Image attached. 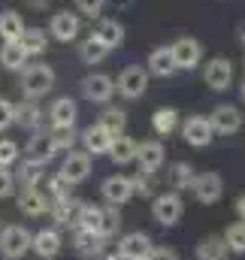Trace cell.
Listing matches in <instances>:
<instances>
[{
    "mask_svg": "<svg viewBox=\"0 0 245 260\" xmlns=\"http://www.w3.org/2000/svg\"><path fill=\"white\" fill-rule=\"evenodd\" d=\"M145 260H179V251L176 248H170V245H155L151 251H148V257Z\"/></svg>",
    "mask_w": 245,
    "mask_h": 260,
    "instance_id": "obj_46",
    "label": "cell"
},
{
    "mask_svg": "<svg viewBox=\"0 0 245 260\" xmlns=\"http://www.w3.org/2000/svg\"><path fill=\"white\" fill-rule=\"evenodd\" d=\"M97 124L106 130L112 139H118L124 133V127H127V112H124V109H115V106H106V109L97 115Z\"/></svg>",
    "mask_w": 245,
    "mask_h": 260,
    "instance_id": "obj_34",
    "label": "cell"
},
{
    "mask_svg": "<svg viewBox=\"0 0 245 260\" xmlns=\"http://www.w3.org/2000/svg\"><path fill=\"white\" fill-rule=\"evenodd\" d=\"M100 197L106 200V206H115V209H121L127 206L130 200H133V185H130V176H109V179H103V185H100Z\"/></svg>",
    "mask_w": 245,
    "mask_h": 260,
    "instance_id": "obj_13",
    "label": "cell"
},
{
    "mask_svg": "<svg viewBox=\"0 0 245 260\" xmlns=\"http://www.w3.org/2000/svg\"><path fill=\"white\" fill-rule=\"evenodd\" d=\"M55 176L64 179L70 188L88 182V176H91V157H88L85 151H67V154L61 157V167H58Z\"/></svg>",
    "mask_w": 245,
    "mask_h": 260,
    "instance_id": "obj_6",
    "label": "cell"
},
{
    "mask_svg": "<svg viewBox=\"0 0 245 260\" xmlns=\"http://www.w3.org/2000/svg\"><path fill=\"white\" fill-rule=\"evenodd\" d=\"M185 215V203L182 194L176 191H164V194L151 197V218L161 224V227H176Z\"/></svg>",
    "mask_w": 245,
    "mask_h": 260,
    "instance_id": "obj_3",
    "label": "cell"
},
{
    "mask_svg": "<svg viewBox=\"0 0 245 260\" xmlns=\"http://www.w3.org/2000/svg\"><path fill=\"white\" fill-rule=\"evenodd\" d=\"M242 100H245V82H242Z\"/></svg>",
    "mask_w": 245,
    "mask_h": 260,
    "instance_id": "obj_50",
    "label": "cell"
},
{
    "mask_svg": "<svg viewBox=\"0 0 245 260\" xmlns=\"http://www.w3.org/2000/svg\"><path fill=\"white\" fill-rule=\"evenodd\" d=\"M209 124H212V133L215 136H233V133H239L242 130V112L236 109V106H227V103H221V106H215L212 112H209Z\"/></svg>",
    "mask_w": 245,
    "mask_h": 260,
    "instance_id": "obj_9",
    "label": "cell"
},
{
    "mask_svg": "<svg viewBox=\"0 0 245 260\" xmlns=\"http://www.w3.org/2000/svg\"><path fill=\"white\" fill-rule=\"evenodd\" d=\"M148 70L142 64H127L118 73V82H115V91L121 94L124 100H139L145 91H148Z\"/></svg>",
    "mask_w": 245,
    "mask_h": 260,
    "instance_id": "obj_5",
    "label": "cell"
},
{
    "mask_svg": "<svg viewBox=\"0 0 245 260\" xmlns=\"http://www.w3.org/2000/svg\"><path fill=\"white\" fill-rule=\"evenodd\" d=\"M15 194V176L9 170H0V200Z\"/></svg>",
    "mask_w": 245,
    "mask_h": 260,
    "instance_id": "obj_45",
    "label": "cell"
},
{
    "mask_svg": "<svg viewBox=\"0 0 245 260\" xmlns=\"http://www.w3.org/2000/svg\"><path fill=\"white\" fill-rule=\"evenodd\" d=\"M12 124H18V127L24 130H40L43 124V109L37 106V100H21L18 106H15V115H12Z\"/></svg>",
    "mask_w": 245,
    "mask_h": 260,
    "instance_id": "obj_26",
    "label": "cell"
},
{
    "mask_svg": "<svg viewBox=\"0 0 245 260\" xmlns=\"http://www.w3.org/2000/svg\"><path fill=\"white\" fill-rule=\"evenodd\" d=\"M100 221H103V206L79 203V215H76L73 230H85V233H97L100 236Z\"/></svg>",
    "mask_w": 245,
    "mask_h": 260,
    "instance_id": "obj_28",
    "label": "cell"
},
{
    "mask_svg": "<svg viewBox=\"0 0 245 260\" xmlns=\"http://www.w3.org/2000/svg\"><path fill=\"white\" fill-rule=\"evenodd\" d=\"M191 191L197 197V203L215 206V203H221V197H224V179H221L218 173H200V176L194 179Z\"/></svg>",
    "mask_w": 245,
    "mask_h": 260,
    "instance_id": "obj_12",
    "label": "cell"
},
{
    "mask_svg": "<svg viewBox=\"0 0 245 260\" xmlns=\"http://www.w3.org/2000/svg\"><path fill=\"white\" fill-rule=\"evenodd\" d=\"M130 185H133V197H155V173H136V176H130Z\"/></svg>",
    "mask_w": 245,
    "mask_h": 260,
    "instance_id": "obj_41",
    "label": "cell"
},
{
    "mask_svg": "<svg viewBox=\"0 0 245 260\" xmlns=\"http://www.w3.org/2000/svg\"><path fill=\"white\" fill-rule=\"evenodd\" d=\"M79 91H82V97H85L88 103L106 106V103L112 100V94H115V79H112L109 73H88V76L79 82Z\"/></svg>",
    "mask_w": 245,
    "mask_h": 260,
    "instance_id": "obj_4",
    "label": "cell"
},
{
    "mask_svg": "<svg viewBox=\"0 0 245 260\" xmlns=\"http://www.w3.org/2000/svg\"><path fill=\"white\" fill-rule=\"evenodd\" d=\"M203 82L212 91H227L233 85V61L230 58H212L203 67Z\"/></svg>",
    "mask_w": 245,
    "mask_h": 260,
    "instance_id": "obj_14",
    "label": "cell"
},
{
    "mask_svg": "<svg viewBox=\"0 0 245 260\" xmlns=\"http://www.w3.org/2000/svg\"><path fill=\"white\" fill-rule=\"evenodd\" d=\"M18 88L24 94V100H40L55 88V70L49 64H27L18 76Z\"/></svg>",
    "mask_w": 245,
    "mask_h": 260,
    "instance_id": "obj_1",
    "label": "cell"
},
{
    "mask_svg": "<svg viewBox=\"0 0 245 260\" xmlns=\"http://www.w3.org/2000/svg\"><path fill=\"white\" fill-rule=\"evenodd\" d=\"M49 194L43 191V188H21L18 197H15V206H18V212L21 215H27V218H40V215H46L49 212Z\"/></svg>",
    "mask_w": 245,
    "mask_h": 260,
    "instance_id": "obj_18",
    "label": "cell"
},
{
    "mask_svg": "<svg viewBox=\"0 0 245 260\" xmlns=\"http://www.w3.org/2000/svg\"><path fill=\"white\" fill-rule=\"evenodd\" d=\"M24 27L27 24H24V18L15 9H3L0 12V40L3 43H18V37H21Z\"/></svg>",
    "mask_w": 245,
    "mask_h": 260,
    "instance_id": "obj_33",
    "label": "cell"
},
{
    "mask_svg": "<svg viewBox=\"0 0 245 260\" xmlns=\"http://www.w3.org/2000/svg\"><path fill=\"white\" fill-rule=\"evenodd\" d=\"M91 37H94L97 43H103L109 52H112V49H121L124 46V24L118 18H97Z\"/></svg>",
    "mask_w": 245,
    "mask_h": 260,
    "instance_id": "obj_19",
    "label": "cell"
},
{
    "mask_svg": "<svg viewBox=\"0 0 245 260\" xmlns=\"http://www.w3.org/2000/svg\"><path fill=\"white\" fill-rule=\"evenodd\" d=\"M76 142H79V130L76 127H52L49 130V145H52L55 157H58V154H67V151H73Z\"/></svg>",
    "mask_w": 245,
    "mask_h": 260,
    "instance_id": "obj_35",
    "label": "cell"
},
{
    "mask_svg": "<svg viewBox=\"0 0 245 260\" xmlns=\"http://www.w3.org/2000/svg\"><path fill=\"white\" fill-rule=\"evenodd\" d=\"M173 61H176V70H194V67L203 64V43L194 40V37H179L173 46Z\"/></svg>",
    "mask_w": 245,
    "mask_h": 260,
    "instance_id": "obj_11",
    "label": "cell"
},
{
    "mask_svg": "<svg viewBox=\"0 0 245 260\" xmlns=\"http://www.w3.org/2000/svg\"><path fill=\"white\" fill-rule=\"evenodd\" d=\"M30 230L24 224H6L0 230V257L3 260H21L30 251Z\"/></svg>",
    "mask_w": 245,
    "mask_h": 260,
    "instance_id": "obj_2",
    "label": "cell"
},
{
    "mask_svg": "<svg viewBox=\"0 0 245 260\" xmlns=\"http://www.w3.org/2000/svg\"><path fill=\"white\" fill-rule=\"evenodd\" d=\"M182 139L191 145V148H209L215 133H212V124H209V115H188L182 124Z\"/></svg>",
    "mask_w": 245,
    "mask_h": 260,
    "instance_id": "obj_7",
    "label": "cell"
},
{
    "mask_svg": "<svg viewBox=\"0 0 245 260\" xmlns=\"http://www.w3.org/2000/svg\"><path fill=\"white\" fill-rule=\"evenodd\" d=\"M236 40H239V43L245 46V21L239 24V27H236Z\"/></svg>",
    "mask_w": 245,
    "mask_h": 260,
    "instance_id": "obj_49",
    "label": "cell"
},
{
    "mask_svg": "<svg viewBox=\"0 0 245 260\" xmlns=\"http://www.w3.org/2000/svg\"><path fill=\"white\" fill-rule=\"evenodd\" d=\"M164 160H167V148L161 139H142L136 145V164L142 173H158L164 167Z\"/></svg>",
    "mask_w": 245,
    "mask_h": 260,
    "instance_id": "obj_15",
    "label": "cell"
},
{
    "mask_svg": "<svg viewBox=\"0 0 245 260\" xmlns=\"http://www.w3.org/2000/svg\"><path fill=\"white\" fill-rule=\"evenodd\" d=\"M55 157V151H52V145H49V133L46 130H37L30 139H27V145H24V160H34V164H49Z\"/></svg>",
    "mask_w": 245,
    "mask_h": 260,
    "instance_id": "obj_23",
    "label": "cell"
},
{
    "mask_svg": "<svg viewBox=\"0 0 245 260\" xmlns=\"http://www.w3.org/2000/svg\"><path fill=\"white\" fill-rule=\"evenodd\" d=\"M27 64H30V58L24 55V49H21L18 43H3V46H0V67H3V70L21 73Z\"/></svg>",
    "mask_w": 245,
    "mask_h": 260,
    "instance_id": "obj_30",
    "label": "cell"
},
{
    "mask_svg": "<svg viewBox=\"0 0 245 260\" xmlns=\"http://www.w3.org/2000/svg\"><path fill=\"white\" fill-rule=\"evenodd\" d=\"M64 248V236L58 227H43L30 236V251L40 260H55Z\"/></svg>",
    "mask_w": 245,
    "mask_h": 260,
    "instance_id": "obj_10",
    "label": "cell"
},
{
    "mask_svg": "<svg viewBox=\"0 0 245 260\" xmlns=\"http://www.w3.org/2000/svg\"><path fill=\"white\" fill-rule=\"evenodd\" d=\"M194 179H197V173H194V167H191L188 160H176V164H170V170H167V182H170V191H176V194H182V191H191Z\"/></svg>",
    "mask_w": 245,
    "mask_h": 260,
    "instance_id": "obj_25",
    "label": "cell"
},
{
    "mask_svg": "<svg viewBox=\"0 0 245 260\" xmlns=\"http://www.w3.org/2000/svg\"><path fill=\"white\" fill-rule=\"evenodd\" d=\"M182 124V118H179V112L173 109V106H161V109H155L151 112V127L158 136H170V133H176Z\"/></svg>",
    "mask_w": 245,
    "mask_h": 260,
    "instance_id": "obj_29",
    "label": "cell"
},
{
    "mask_svg": "<svg viewBox=\"0 0 245 260\" xmlns=\"http://www.w3.org/2000/svg\"><path fill=\"white\" fill-rule=\"evenodd\" d=\"M76 118H79V106H76V100L73 97H58V100H52V106H49V121H52V127H76Z\"/></svg>",
    "mask_w": 245,
    "mask_h": 260,
    "instance_id": "obj_21",
    "label": "cell"
},
{
    "mask_svg": "<svg viewBox=\"0 0 245 260\" xmlns=\"http://www.w3.org/2000/svg\"><path fill=\"white\" fill-rule=\"evenodd\" d=\"M24 3H27L30 9H49V6H52L55 0H24Z\"/></svg>",
    "mask_w": 245,
    "mask_h": 260,
    "instance_id": "obj_48",
    "label": "cell"
},
{
    "mask_svg": "<svg viewBox=\"0 0 245 260\" xmlns=\"http://www.w3.org/2000/svg\"><path fill=\"white\" fill-rule=\"evenodd\" d=\"M151 248H155V242H151L148 233H142V230H130V233H124L121 239H118V245H115V257L118 260H145Z\"/></svg>",
    "mask_w": 245,
    "mask_h": 260,
    "instance_id": "obj_8",
    "label": "cell"
},
{
    "mask_svg": "<svg viewBox=\"0 0 245 260\" xmlns=\"http://www.w3.org/2000/svg\"><path fill=\"white\" fill-rule=\"evenodd\" d=\"M79 58H82V64H88V67L103 64V61L109 58V49H106L103 43H97L94 37H85V40L79 43Z\"/></svg>",
    "mask_w": 245,
    "mask_h": 260,
    "instance_id": "obj_36",
    "label": "cell"
},
{
    "mask_svg": "<svg viewBox=\"0 0 245 260\" xmlns=\"http://www.w3.org/2000/svg\"><path fill=\"white\" fill-rule=\"evenodd\" d=\"M18 46L24 49L27 58H37V55H43V52L49 49V37H46L40 27H24L21 37H18Z\"/></svg>",
    "mask_w": 245,
    "mask_h": 260,
    "instance_id": "obj_32",
    "label": "cell"
},
{
    "mask_svg": "<svg viewBox=\"0 0 245 260\" xmlns=\"http://www.w3.org/2000/svg\"><path fill=\"white\" fill-rule=\"evenodd\" d=\"M12 115H15V103L0 97V130H9L12 127Z\"/></svg>",
    "mask_w": 245,
    "mask_h": 260,
    "instance_id": "obj_44",
    "label": "cell"
},
{
    "mask_svg": "<svg viewBox=\"0 0 245 260\" xmlns=\"http://www.w3.org/2000/svg\"><path fill=\"white\" fill-rule=\"evenodd\" d=\"M118 230H121V209H115V206H103L100 236H103V239H112V236H115Z\"/></svg>",
    "mask_w": 245,
    "mask_h": 260,
    "instance_id": "obj_39",
    "label": "cell"
},
{
    "mask_svg": "<svg viewBox=\"0 0 245 260\" xmlns=\"http://www.w3.org/2000/svg\"><path fill=\"white\" fill-rule=\"evenodd\" d=\"M43 179H46V167L43 164L21 160V170H18V185L21 188H43Z\"/></svg>",
    "mask_w": 245,
    "mask_h": 260,
    "instance_id": "obj_37",
    "label": "cell"
},
{
    "mask_svg": "<svg viewBox=\"0 0 245 260\" xmlns=\"http://www.w3.org/2000/svg\"><path fill=\"white\" fill-rule=\"evenodd\" d=\"M76 3V15H85V18H100L103 15V6H106V0H73Z\"/></svg>",
    "mask_w": 245,
    "mask_h": 260,
    "instance_id": "obj_42",
    "label": "cell"
},
{
    "mask_svg": "<svg viewBox=\"0 0 245 260\" xmlns=\"http://www.w3.org/2000/svg\"><path fill=\"white\" fill-rule=\"evenodd\" d=\"M79 30H82V21H79V15L70 12V9L55 12L52 21H49V34H52V40H58V43H73V40L79 37Z\"/></svg>",
    "mask_w": 245,
    "mask_h": 260,
    "instance_id": "obj_16",
    "label": "cell"
},
{
    "mask_svg": "<svg viewBox=\"0 0 245 260\" xmlns=\"http://www.w3.org/2000/svg\"><path fill=\"white\" fill-rule=\"evenodd\" d=\"M136 139L133 136H127V133H121L118 139H112V148H109V160L115 164V167H127V164H136Z\"/></svg>",
    "mask_w": 245,
    "mask_h": 260,
    "instance_id": "obj_27",
    "label": "cell"
},
{
    "mask_svg": "<svg viewBox=\"0 0 245 260\" xmlns=\"http://www.w3.org/2000/svg\"><path fill=\"white\" fill-rule=\"evenodd\" d=\"M221 239H224V245H227L230 254H245V224L242 221H233V224L221 233Z\"/></svg>",
    "mask_w": 245,
    "mask_h": 260,
    "instance_id": "obj_38",
    "label": "cell"
},
{
    "mask_svg": "<svg viewBox=\"0 0 245 260\" xmlns=\"http://www.w3.org/2000/svg\"><path fill=\"white\" fill-rule=\"evenodd\" d=\"M43 191L49 194V200H61V197H70V191H73V188H70V185H67L64 179L52 176V179L46 182V188H43Z\"/></svg>",
    "mask_w": 245,
    "mask_h": 260,
    "instance_id": "obj_43",
    "label": "cell"
},
{
    "mask_svg": "<svg viewBox=\"0 0 245 260\" xmlns=\"http://www.w3.org/2000/svg\"><path fill=\"white\" fill-rule=\"evenodd\" d=\"M18 157H21L18 142L9 139V136H3V139H0V170H9L12 164H18Z\"/></svg>",
    "mask_w": 245,
    "mask_h": 260,
    "instance_id": "obj_40",
    "label": "cell"
},
{
    "mask_svg": "<svg viewBox=\"0 0 245 260\" xmlns=\"http://www.w3.org/2000/svg\"><path fill=\"white\" fill-rule=\"evenodd\" d=\"M145 70H148V76L170 79V76L176 73V61H173V52H170V46H158V49H151Z\"/></svg>",
    "mask_w": 245,
    "mask_h": 260,
    "instance_id": "obj_22",
    "label": "cell"
},
{
    "mask_svg": "<svg viewBox=\"0 0 245 260\" xmlns=\"http://www.w3.org/2000/svg\"><path fill=\"white\" fill-rule=\"evenodd\" d=\"M194 254H197V260H230V251H227V245H224L221 236H203L197 242Z\"/></svg>",
    "mask_w": 245,
    "mask_h": 260,
    "instance_id": "obj_31",
    "label": "cell"
},
{
    "mask_svg": "<svg viewBox=\"0 0 245 260\" xmlns=\"http://www.w3.org/2000/svg\"><path fill=\"white\" fill-rule=\"evenodd\" d=\"M73 245H76V254L85 260H100L106 254V239L97 236V233H85V230H73Z\"/></svg>",
    "mask_w": 245,
    "mask_h": 260,
    "instance_id": "obj_20",
    "label": "cell"
},
{
    "mask_svg": "<svg viewBox=\"0 0 245 260\" xmlns=\"http://www.w3.org/2000/svg\"><path fill=\"white\" fill-rule=\"evenodd\" d=\"M49 215L55 218L58 227H73L76 224V215H79V200L73 194L61 197V200H52L49 203Z\"/></svg>",
    "mask_w": 245,
    "mask_h": 260,
    "instance_id": "obj_24",
    "label": "cell"
},
{
    "mask_svg": "<svg viewBox=\"0 0 245 260\" xmlns=\"http://www.w3.org/2000/svg\"><path fill=\"white\" fill-rule=\"evenodd\" d=\"M79 142H82V148H85L88 157H103V154H109V148H112V136L100 127L97 121L88 124V127L79 133Z\"/></svg>",
    "mask_w": 245,
    "mask_h": 260,
    "instance_id": "obj_17",
    "label": "cell"
},
{
    "mask_svg": "<svg viewBox=\"0 0 245 260\" xmlns=\"http://www.w3.org/2000/svg\"><path fill=\"white\" fill-rule=\"evenodd\" d=\"M233 209H236V218L245 224V194H239L236 197V203H233Z\"/></svg>",
    "mask_w": 245,
    "mask_h": 260,
    "instance_id": "obj_47",
    "label": "cell"
}]
</instances>
